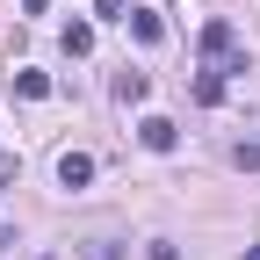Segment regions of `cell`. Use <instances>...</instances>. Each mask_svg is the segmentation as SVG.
<instances>
[{
    "label": "cell",
    "mask_w": 260,
    "mask_h": 260,
    "mask_svg": "<svg viewBox=\"0 0 260 260\" xmlns=\"http://www.w3.org/2000/svg\"><path fill=\"white\" fill-rule=\"evenodd\" d=\"M203 58L217 65V73H239V29L232 22H210L203 29Z\"/></svg>",
    "instance_id": "6da1fadb"
},
{
    "label": "cell",
    "mask_w": 260,
    "mask_h": 260,
    "mask_svg": "<svg viewBox=\"0 0 260 260\" xmlns=\"http://www.w3.org/2000/svg\"><path fill=\"white\" fill-rule=\"evenodd\" d=\"M138 138H145V152H174V145H181V130H174V116H145V123H138Z\"/></svg>",
    "instance_id": "7a4b0ae2"
},
{
    "label": "cell",
    "mask_w": 260,
    "mask_h": 260,
    "mask_svg": "<svg viewBox=\"0 0 260 260\" xmlns=\"http://www.w3.org/2000/svg\"><path fill=\"white\" fill-rule=\"evenodd\" d=\"M94 181V152H65L58 159V188H87Z\"/></svg>",
    "instance_id": "3957f363"
},
{
    "label": "cell",
    "mask_w": 260,
    "mask_h": 260,
    "mask_svg": "<svg viewBox=\"0 0 260 260\" xmlns=\"http://www.w3.org/2000/svg\"><path fill=\"white\" fill-rule=\"evenodd\" d=\"M123 22H130V37H138V44H159V37H167V22H159L152 8H130Z\"/></svg>",
    "instance_id": "277c9868"
},
{
    "label": "cell",
    "mask_w": 260,
    "mask_h": 260,
    "mask_svg": "<svg viewBox=\"0 0 260 260\" xmlns=\"http://www.w3.org/2000/svg\"><path fill=\"white\" fill-rule=\"evenodd\" d=\"M15 94H22V102H44V94H51V73H37V65H22V73H15Z\"/></svg>",
    "instance_id": "5b68a950"
},
{
    "label": "cell",
    "mask_w": 260,
    "mask_h": 260,
    "mask_svg": "<svg viewBox=\"0 0 260 260\" xmlns=\"http://www.w3.org/2000/svg\"><path fill=\"white\" fill-rule=\"evenodd\" d=\"M232 167H239V174H260V138H239V145H232Z\"/></svg>",
    "instance_id": "8992f818"
},
{
    "label": "cell",
    "mask_w": 260,
    "mask_h": 260,
    "mask_svg": "<svg viewBox=\"0 0 260 260\" xmlns=\"http://www.w3.org/2000/svg\"><path fill=\"white\" fill-rule=\"evenodd\" d=\"M65 51L87 58V51H94V29H87V22H65Z\"/></svg>",
    "instance_id": "52a82bcc"
},
{
    "label": "cell",
    "mask_w": 260,
    "mask_h": 260,
    "mask_svg": "<svg viewBox=\"0 0 260 260\" xmlns=\"http://www.w3.org/2000/svg\"><path fill=\"white\" fill-rule=\"evenodd\" d=\"M195 102L217 109V102H224V73H203V80H195Z\"/></svg>",
    "instance_id": "ba28073f"
},
{
    "label": "cell",
    "mask_w": 260,
    "mask_h": 260,
    "mask_svg": "<svg viewBox=\"0 0 260 260\" xmlns=\"http://www.w3.org/2000/svg\"><path fill=\"white\" fill-rule=\"evenodd\" d=\"M116 94H123V102H145L152 80H145V73H123V80H116Z\"/></svg>",
    "instance_id": "9c48e42d"
},
{
    "label": "cell",
    "mask_w": 260,
    "mask_h": 260,
    "mask_svg": "<svg viewBox=\"0 0 260 260\" xmlns=\"http://www.w3.org/2000/svg\"><path fill=\"white\" fill-rule=\"evenodd\" d=\"M145 260H181V246H174V239H152V246H145Z\"/></svg>",
    "instance_id": "30bf717a"
},
{
    "label": "cell",
    "mask_w": 260,
    "mask_h": 260,
    "mask_svg": "<svg viewBox=\"0 0 260 260\" xmlns=\"http://www.w3.org/2000/svg\"><path fill=\"white\" fill-rule=\"evenodd\" d=\"M94 15H102V22H123L130 8H123V0H94Z\"/></svg>",
    "instance_id": "8fae6325"
},
{
    "label": "cell",
    "mask_w": 260,
    "mask_h": 260,
    "mask_svg": "<svg viewBox=\"0 0 260 260\" xmlns=\"http://www.w3.org/2000/svg\"><path fill=\"white\" fill-rule=\"evenodd\" d=\"M15 174H22V167H15V159H0V188H8V181H15Z\"/></svg>",
    "instance_id": "7c38bea8"
},
{
    "label": "cell",
    "mask_w": 260,
    "mask_h": 260,
    "mask_svg": "<svg viewBox=\"0 0 260 260\" xmlns=\"http://www.w3.org/2000/svg\"><path fill=\"white\" fill-rule=\"evenodd\" d=\"M22 8H29V15H44V8H51V0H22Z\"/></svg>",
    "instance_id": "4fadbf2b"
},
{
    "label": "cell",
    "mask_w": 260,
    "mask_h": 260,
    "mask_svg": "<svg viewBox=\"0 0 260 260\" xmlns=\"http://www.w3.org/2000/svg\"><path fill=\"white\" fill-rule=\"evenodd\" d=\"M246 260H260V246H253V253H246Z\"/></svg>",
    "instance_id": "5bb4252c"
}]
</instances>
